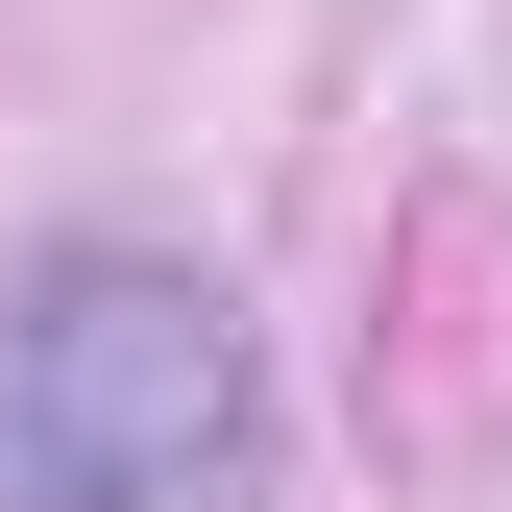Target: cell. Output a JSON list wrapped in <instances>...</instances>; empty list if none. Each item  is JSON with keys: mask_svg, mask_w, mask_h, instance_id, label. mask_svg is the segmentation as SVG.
Wrapping results in <instances>:
<instances>
[{"mask_svg": "<svg viewBox=\"0 0 512 512\" xmlns=\"http://www.w3.org/2000/svg\"><path fill=\"white\" fill-rule=\"evenodd\" d=\"M220 317L171 269H74L0 317V488L25 512H196L220 488Z\"/></svg>", "mask_w": 512, "mask_h": 512, "instance_id": "obj_1", "label": "cell"}]
</instances>
